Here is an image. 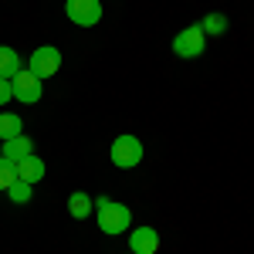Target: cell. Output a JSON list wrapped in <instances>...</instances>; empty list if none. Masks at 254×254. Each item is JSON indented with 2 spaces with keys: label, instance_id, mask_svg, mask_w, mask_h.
Here are the masks:
<instances>
[{
  "label": "cell",
  "instance_id": "8fae6325",
  "mask_svg": "<svg viewBox=\"0 0 254 254\" xmlns=\"http://www.w3.org/2000/svg\"><path fill=\"white\" fill-rule=\"evenodd\" d=\"M20 68H24V61L14 48H7V44H0V78H14Z\"/></svg>",
  "mask_w": 254,
  "mask_h": 254
},
{
  "label": "cell",
  "instance_id": "9c48e42d",
  "mask_svg": "<svg viewBox=\"0 0 254 254\" xmlns=\"http://www.w3.org/2000/svg\"><path fill=\"white\" fill-rule=\"evenodd\" d=\"M14 166H17V180H24V183H38L41 176L48 173L44 159H38L34 153H31V156H24L20 163H14Z\"/></svg>",
  "mask_w": 254,
  "mask_h": 254
},
{
  "label": "cell",
  "instance_id": "7c38bea8",
  "mask_svg": "<svg viewBox=\"0 0 254 254\" xmlns=\"http://www.w3.org/2000/svg\"><path fill=\"white\" fill-rule=\"evenodd\" d=\"M24 132V122H20V116H14V112H0V142H7V139H14Z\"/></svg>",
  "mask_w": 254,
  "mask_h": 254
},
{
  "label": "cell",
  "instance_id": "9a60e30c",
  "mask_svg": "<svg viewBox=\"0 0 254 254\" xmlns=\"http://www.w3.org/2000/svg\"><path fill=\"white\" fill-rule=\"evenodd\" d=\"M10 183H17V166L0 156V190H10Z\"/></svg>",
  "mask_w": 254,
  "mask_h": 254
},
{
  "label": "cell",
  "instance_id": "6da1fadb",
  "mask_svg": "<svg viewBox=\"0 0 254 254\" xmlns=\"http://www.w3.org/2000/svg\"><path fill=\"white\" fill-rule=\"evenodd\" d=\"M95 220L102 234H126L129 224H132V210L126 203H119V200L102 196V200H95Z\"/></svg>",
  "mask_w": 254,
  "mask_h": 254
},
{
  "label": "cell",
  "instance_id": "4fadbf2b",
  "mask_svg": "<svg viewBox=\"0 0 254 254\" xmlns=\"http://www.w3.org/2000/svg\"><path fill=\"white\" fill-rule=\"evenodd\" d=\"M200 31H203V34L220 38V34L227 31V17H224V14H207V17H203V24H200Z\"/></svg>",
  "mask_w": 254,
  "mask_h": 254
},
{
  "label": "cell",
  "instance_id": "8992f818",
  "mask_svg": "<svg viewBox=\"0 0 254 254\" xmlns=\"http://www.w3.org/2000/svg\"><path fill=\"white\" fill-rule=\"evenodd\" d=\"M10 85H14V98L17 102H24V105H34V102H41V78L38 75H31V71H24L20 68L17 75L10 78Z\"/></svg>",
  "mask_w": 254,
  "mask_h": 254
},
{
  "label": "cell",
  "instance_id": "3957f363",
  "mask_svg": "<svg viewBox=\"0 0 254 254\" xmlns=\"http://www.w3.org/2000/svg\"><path fill=\"white\" fill-rule=\"evenodd\" d=\"M61 68V51L58 48H51V44H44V48H34L31 51V58H27V71L31 75H38L41 81L44 78H55Z\"/></svg>",
  "mask_w": 254,
  "mask_h": 254
},
{
  "label": "cell",
  "instance_id": "5b68a950",
  "mask_svg": "<svg viewBox=\"0 0 254 254\" xmlns=\"http://www.w3.org/2000/svg\"><path fill=\"white\" fill-rule=\"evenodd\" d=\"M64 14L78 27H95L98 20H102V0H68Z\"/></svg>",
  "mask_w": 254,
  "mask_h": 254
},
{
  "label": "cell",
  "instance_id": "e0dca14e",
  "mask_svg": "<svg viewBox=\"0 0 254 254\" xmlns=\"http://www.w3.org/2000/svg\"><path fill=\"white\" fill-rule=\"evenodd\" d=\"M129 254H132V251H129Z\"/></svg>",
  "mask_w": 254,
  "mask_h": 254
},
{
  "label": "cell",
  "instance_id": "7a4b0ae2",
  "mask_svg": "<svg viewBox=\"0 0 254 254\" xmlns=\"http://www.w3.org/2000/svg\"><path fill=\"white\" fill-rule=\"evenodd\" d=\"M109 156L116 163L119 170H136L139 163H142V142L136 136H116L112 139V149H109Z\"/></svg>",
  "mask_w": 254,
  "mask_h": 254
},
{
  "label": "cell",
  "instance_id": "52a82bcc",
  "mask_svg": "<svg viewBox=\"0 0 254 254\" xmlns=\"http://www.w3.org/2000/svg\"><path fill=\"white\" fill-rule=\"evenodd\" d=\"M129 251L132 254H156L159 251L156 227H136V231L129 234Z\"/></svg>",
  "mask_w": 254,
  "mask_h": 254
},
{
  "label": "cell",
  "instance_id": "30bf717a",
  "mask_svg": "<svg viewBox=\"0 0 254 254\" xmlns=\"http://www.w3.org/2000/svg\"><path fill=\"white\" fill-rule=\"evenodd\" d=\"M68 214L75 217V220H85L88 214H95V200L85 190H75V193L68 196Z\"/></svg>",
  "mask_w": 254,
  "mask_h": 254
},
{
  "label": "cell",
  "instance_id": "2e32d148",
  "mask_svg": "<svg viewBox=\"0 0 254 254\" xmlns=\"http://www.w3.org/2000/svg\"><path fill=\"white\" fill-rule=\"evenodd\" d=\"M14 98V85H10V78H0V105H7Z\"/></svg>",
  "mask_w": 254,
  "mask_h": 254
},
{
  "label": "cell",
  "instance_id": "277c9868",
  "mask_svg": "<svg viewBox=\"0 0 254 254\" xmlns=\"http://www.w3.org/2000/svg\"><path fill=\"white\" fill-rule=\"evenodd\" d=\"M203 48H207V34L200 31V24L183 27V31L173 38V51L180 55V58H200V55H203Z\"/></svg>",
  "mask_w": 254,
  "mask_h": 254
},
{
  "label": "cell",
  "instance_id": "5bb4252c",
  "mask_svg": "<svg viewBox=\"0 0 254 254\" xmlns=\"http://www.w3.org/2000/svg\"><path fill=\"white\" fill-rule=\"evenodd\" d=\"M7 196H10V203H27V200L34 196V183H24V180H17V183H10Z\"/></svg>",
  "mask_w": 254,
  "mask_h": 254
},
{
  "label": "cell",
  "instance_id": "ba28073f",
  "mask_svg": "<svg viewBox=\"0 0 254 254\" xmlns=\"http://www.w3.org/2000/svg\"><path fill=\"white\" fill-rule=\"evenodd\" d=\"M34 153V142H31V136H14V139H7V142H0V156L3 159H10V163H20L24 156H31Z\"/></svg>",
  "mask_w": 254,
  "mask_h": 254
}]
</instances>
